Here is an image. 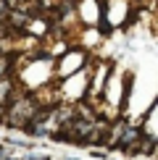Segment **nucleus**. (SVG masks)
I'll use <instances>...</instances> for the list:
<instances>
[{
	"label": "nucleus",
	"instance_id": "7ed1b4c3",
	"mask_svg": "<svg viewBox=\"0 0 158 160\" xmlns=\"http://www.w3.org/2000/svg\"><path fill=\"white\" fill-rule=\"evenodd\" d=\"M5 71H8V58H3V55H0V79L5 76Z\"/></svg>",
	"mask_w": 158,
	"mask_h": 160
},
{
	"label": "nucleus",
	"instance_id": "f257e3e1",
	"mask_svg": "<svg viewBox=\"0 0 158 160\" xmlns=\"http://www.w3.org/2000/svg\"><path fill=\"white\" fill-rule=\"evenodd\" d=\"M40 113V108H37V102L34 100H18V102H13V108H11V113H8V123L11 126H26Z\"/></svg>",
	"mask_w": 158,
	"mask_h": 160
},
{
	"label": "nucleus",
	"instance_id": "f03ea898",
	"mask_svg": "<svg viewBox=\"0 0 158 160\" xmlns=\"http://www.w3.org/2000/svg\"><path fill=\"white\" fill-rule=\"evenodd\" d=\"M11 92V82H5V79H0V105L5 102V97H8Z\"/></svg>",
	"mask_w": 158,
	"mask_h": 160
},
{
	"label": "nucleus",
	"instance_id": "20e7f679",
	"mask_svg": "<svg viewBox=\"0 0 158 160\" xmlns=\"http://www.w3.org/2000/svg\"><path fill=\"white\" fill-rule=\"evenodd\" d=\"M142 152H153V139H145L142 142Z\"/></svg>",
	"mask_w": 158,
	"mask_h": 160
}]
</instances>
